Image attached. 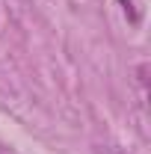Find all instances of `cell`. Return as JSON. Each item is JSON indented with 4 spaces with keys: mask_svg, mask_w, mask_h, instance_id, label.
<instances>
[{
    "mask_svg": "<svg viewBox=\"0 0 151 154\" xmlns=\"http://www.w3.org/2000/svg\"><path fill=\"white\" fill-rule=\"evenodd\" d=\"M0 154H12V151H9V148H6V145H0Z\"/></svg>",
    "mask_w": 151,
    "mask_h": 154,
    "instance_id": "6da1fadb",
    "label": "cell"
}]
</instances>
